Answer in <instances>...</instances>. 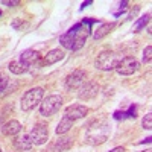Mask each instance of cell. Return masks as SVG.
<instances>
[{"label":"cell","instance_id":"6da1fadb","mask_svg":"<svg viewBox=\"0 0 152 152\" xmlns=\"http://www.w3.org/2000/svg\"><path fill=\"white\" fill-rule=\"evenodd\" d=\"M90 32H91V28L85 26L84 23H76L73 28H70L59 38V43L69 50H78L85 44L87 37L90 35Z\"/></svg>","mask_w":152,"mask_h":152},{"label":"cell","instance_id":"7a4b0ae2","mask_svg":"<svg viewBox=\"0 0 152 152\" xmlns=\"http://www.w3.org/2000/svg\"><path fill=\"white\" fill-rule=\"evenodd\" d=\"M108 123L105 120H96L93 123H90L87 129V135H85V140L90 143V145H97V143H104L107 138H108Z\"/></svg>","mask_w":152,"mask_h":152},{"label":"cell","instance_id":"3957f363","mask_svg":"<svg viewBox=\"0 0 152 152\" xmlns=\"http://www.w3.org/2000/svg\"><path fill=\"white\" fill-rule=\"evenodd\" d=\"M44 94V90L41 87H35L31 88L29 91L24 93V96L21 97V108L23 111H31L37 107V104H40V100Z\"/></svg>","mask_w":152,"mask_h":152},{"label":"cell","instance_id":"277c9868","mask_svg":"<svg viewBox=\"0 0 152 152\" xmlns=\"http://www.w3.org/2000/svg\"><path fill=\"white\" fill-rule=\"evenodd\" d=\"M117 55L114 53V52H110V50H104V52H100L99 56L96 58V67L99 70H113V69H116L117 66Z\"/></svg>","mask_w":152,"mask_h":152},{"label":"cell","instance_id":"5b68a950","mask_svg":"<svg viewBox=\"0 0 152 152\" xmlns=\"http://www.w3.org/2000/svg\"><path fill=\"white\" fill-rule=\"evenodd\" d=\"M61 105H62V97L58 96V94H52V96L46 97L44 102L41 104L40 114H41V116H46V117L53 116V114L61 108Z\"/></svg>","mask_w":152,"mask_h":152},{"label":"cell","instance_id":"8992f818","mask_svg":"<svg viewBox=\"0 0 152 152\" xmlns=\"http://www.w3.org/2000/svg\"><path fill=\"white\" fill-rule=\"evenodd\" d=\"M140 67L138 61L132 56H126L123 59H120L116 66V70L119 75H123V76H128V75H132L134 72H137V69Z\"/></svg>","mask_w":152,"mask_h":152},{"label":"cell","instance_id":"52a82bcc","mask_svg":"<svg viewBox=\"0 0 152 152\" xmlns=\"http://www.w3.org/2000/svg\"><path fill=\"white\" fill-rule=\"evenodd\" d=\"M85 72L84 70H75L73 73H70L66 79V88L67 90H76L81 88L82 84L85 82Z\"/></svg>","mask_w":152,"mask_h":152},{"label":"cell","instance_id":"ba28073f","mask_svg":"<svg viewBox=\"0 0 152 152\" xmlns=\"http://www.w3.org/2000/svg\"><path fill=\"white\" fill-rule=\"evenodd\" d=\"M31 140L35 145H44L47 142V137H49V131H47V126L44 123H37L34 126V129L31 132Z\"/></svg>","mask_w":152,"mask_h":152},{"label":"cell","instance_id":"9c48e42d","mask_svg":"<svg viewBox=\"0 0 152 152\" xmlns=\"http://www.w3.org/2000/svg\"><path fill=\"white\" fill-rule=\"evenodd\" d=\"M97 93H99V85H97L96 82H85V84H82V87H81L78 97H79L81 100H90V99L96 97Z\"/></svg>","mask_w":152,"mask_h":152},{"label":"cell","instance_id":"30bf717a","mask_svg":"<svg viewBox=\"0 0 152 152\" xmlns=\"http://www.w3.org/2000/svg\"><path fill=\"white\" fill-rule=\"evenodd\" d=\"M20 61H21V64H23L24 67L29 69V67L35 66L37 62L40 61V53L35 52V50H32V49L24 50V52L20 55Z\"/></svg>","mask_w":152,"mask_h":152},{"label":"cell","instance_id":"8fae6325","mask_svg":"<svg viewBox=\"0 0 152 152\" xmlns=\"http://www.w3.org/2000/svg\"><path fill=\"white\" fill-rule=\"evenodd\" d=\"M87 113H88V110H87L84 105H72V107H67V108H66L64 116L69 117L70 120H76V119L85 117Z\"/></svg>","mask_w":152,"mask_h":152},{"label":"cell","instance_id":"7c38bea8","mask_svg":"<svg viewBox=\"0 0 152 152\" xmlns=\"http://www.w3.org/2000/svg\"><path fill=\"white\" fill-rule=\"evenodd\" d=\"M72 138L69 137H64V138H59V140H56L55 143H52V146L47 148L46 152H62V151H67L72 148Z\"/></svg>","mask_w":152,"mask_h":152},{"label":"cell","instance_id":"4fadbf2b","mask_svg":"<svg viewBox=\"0 0 152 152\" xmlns=\"http://www.w3.org/2000/svg\"><path fill=\"white\" fill-rule=\"evenodd\" d=\"M66 56V53L62 52L61 49H53V50H50V52L46 55V58H44V61L41 62V64H44V66H50V64H55V62H58V61H61L62 58Z\"/></svg>","mask_w":152,"mask_h":152},{"label":"cell","instance_id":"5bb4252c","mask_svg":"<svg viewBox=\"0 0 152 152\" xmlns=\"http://www.w3.org/2000/svg\"><path fill=\"white\" fill-rule=\"evenodd\" d=\"M20 131H21V123L17 120H9L2 126V132L5 135H17Z\"/></svg>","mask_w":152,"mask_h":152},{"label":"cell","instance_id":"9a60e30c","mask_svg":"<svg viewBox=\"0 0 152 152\" xmlns=\"http://www.w3.org/2000/svg\"><path fill=\"white\" fill-rule=\"evenodd\" d=\"M32 140H31V137L29 135H20V137H17L15 140H14V146L17 148V149H20V151H28V149H31L32 148Z\"/></svg>","mask_w":152,"mask_h":152},{"label":"cell","instance_id":"2e32d148","mask_svg":"<svg viewBox=\"0 0 152 152\" xmlns=\"http://www.w3.org/2000/svg\"><path fill=\"white\" fill-rule=\"evenodd\" d=\"M113 117H114V119H117V120H120V119H126V117L135 119V117H137V105H135V104L131 105L126 111H116V113L113 114Z\"/></svg>","mask_w":152,"mask_h":152},{"label":"cell","instance_id":"e0dca14e","mask_svg":"<svg viewBox=\"0 0 152 152\" xmlns=\"http://www.w3.org/2000/svg\"><path fill=\"white\" fill-rule=\"evenodd\" d=\"M114 28V23H105V24H100L97 28V31L93 34V38L94 40H100V38H104L105 35H108L111 32V29Z\"/></svg>","mask_w":152,"mask_h":152},{"label":"cell","instance_id":"ac0fdd59","mask_svg":"<svg viewBox=\"0 0 152 152\" xmlns=\"http://www.w3.org/2000/svg\"><path fill=\"white\" fill-rule=\"evenodd\" d=\"M73 126V120H70L69 117H62L61 122L58 123V128H56V134H66L70 128Z\"/></svg>","mask_w":152,"mask_h":152},{"label":"cell","instance_id":"d6986e66","mask_svg":"<svg viewBox=\"0 0 152 152\" xmlns=\"http://www.w3.org/2000/svg\"><path fill=\"white\" fill-rule=\"evenodd\" d=\"M9 70L14 73V75H21V73L26 72L28 69L21 64V61H11L9 62Z\"/></svg>","mask_w":152,"mask_h":152},{"label":"cell","instance_id":"ffe728a7","mask_svg":"<svg viewBox=\"0 0 152 152\" xmlns=\"http://www.w3.org/2000/svg\"><path fill=\"white\" fill-rule=\"evenodd\" d=\"M149 17H151V15H149V14H146L145 17H142L140 20H138V21L135 23V29H134V32H140V31L146 26V24L149 23Z\"/></svg>","mask_w":152,"mask_h":152},{"label":"cell","instance_id":"44dd1931","mask_svg":"<svg viewBox=\"0 0 152 152\" xmlns=\"http://www.w3.org/2000/svg\"><path fill=\"white\" fill-rule=\"evenodd\" d=\"M8 84H9V79H8V76H6L5 73H2V72H0V94H2V93H3L5 90H6Z\"/></svg>","mask_w":152,"mask_h":152},{"label":"cell","instance_id":"7402d4cb","mask_svg":"<svg viewBox=\"0 0 152 152\" xmlns=\"http://www.w3.org/2000/svg\"><path fill=\"white\" fill-rule=\"evenodd\" d=\"M143 128L145 129H151L152 128V114L151 113H148L145 116V119H143Z\"/></svg>","mask_w":152,"mask_h":152},{"label":"cell","instance_id":"603a6c76","mask_svg":"<svg viewBox=\"0 0 152 152\" xmlns=\"http://www.w3.org/2000/svg\"><path fill=\"white\" fill-rule=\"evenodd\" d=\"M151 53H152V47L148 46L145 49V52H143V61L145 62H151Z\"/></svg>","mask_w":152,"mask_h":152},{"label":"cell","instance_id":"cb8c5ba5","mask_svg":"<svg viewBox=\"0 0 152 152\" xmlns=\"http://www.w3.org/2000/svg\"><path fill=\"white\" fill-rule=\"evenodd\" d=\"M2 3H3V5H6V6H9V8H14V6L20 5L18 0H14V2H6V0H5V2H2Z\"/></svg>","mask_w":152,"mask_h":152},{"label":"cell","instance_id":"d4e9b609","mask_svg":"<svg viewBox=\"0 0 152 152\" xmlns=\"http://www.w3.org/2000/svg\"><path fill=\"white\" fill-rule=\"evenodd\" d=\"M21 23H23L21 20H15L14 23H12V28H14V29H18V28L21 26Z\"/></svg>","mask_w":152,"mask_h":152},{"label":"cell","instance_id":"484cf974","mask_svg":"<svg viewBox=\"0 0 152 152\" xmlns=\"http://www.w3.org/2000/svg\"><path fill=\"white\" fill-rule=\"evenodd\" d=\"M110 152H125V148L119 146V148H114V149H111Z\"/></svg>","mask_w":152,"mask_h":152},{"label":"cell","instance_id":"4316f807","mask_svg":"<svg viewBox=\"0 0 152 152\" xmlns=\"http://www.w3.org/2000/svg\"><path fill=\"white\" fill-rule=\"evenodd\" d=\"M91 3H93L91 0H88V2H84V3H82V6H81V9H84L85 6H88V5H91Z\"/></svg>","mask_w":152,"mask_h":152},{"label":"cell","instance_id":"83f0119b","mask_svg":"<svg viewBox=\"0 0 152 152\" xmlns=\"http://www.w3.org/2000/svg\"><path fill=\"white\" fill-rule=\"evenodd\" d=\"M151 140H152V138H151V137H148V138H145V140H143L142 143H151Z\"/></svg>","mask_w":152,"mask_h":152},{"label":"cell","instance_id":"f1b7e54d","mask_svg":"<svg viewBox=\"0 0 152 152\" xmlns=\"http://www.w3.org/2000/svg\"><path fill=\"white\" fill-rule=\"evenodd\" d=\"M143 152H151V151H143Z\"/></svg>","mask_w":152,"mask_h":152},{"label":"cell","instance_id":"f546056e","mask_svg":"<svg viewBox=\"0 0 152 152\" xmlns=\"http://www.w3.org/2000/svg\"><path fill=\"white\" fill-rule=\"evenodd\" d=\"M0 15H2V11H0Z\"/></svg>","mask_w":152,"mask_h":152},{"label":"cell","instance_id":"4dcf8cb0","mask_svg":"<svg viewBox=\"0 0 152 152\" xmlns=\"http://www.w3.org/2000/svg\"><path fill=\"white\" fill-rule=\"evenodd\" d=\"M0 152H2V149H0Z\"/></svg>","mask_w":152,"mask_h":152}]
</instances>
